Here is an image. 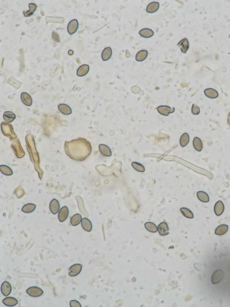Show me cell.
<instances>
[{"label":"cell","mask_w":230,"mask_h":307,"mask_svg":"<svg viewBox=\"0 0 230 307\" xmlns=\"http://www.w3.org/2000/svg\"><path fill=\"white\" fill-rule=\"evenodd\" d=\"M82 266L81 264H73L68 269V275L70 277H76L82 271Z\"/></svg>","instance_id":"obj_3"},{"label":"cell","mask_w":230,"mask_h":307,"mask_svg":"<svg viewBox=\"0 0 230 307\" xmlns=\"http://www.w3.org/2000/svg\"><path fill=\"white\" fill-rule=\"evenodd\" d=\"M177 46L180 47V50L183 53L186 54L189 48V43L187 38H183L177 44Z\"/></svg>","instance_id":"obj_9"},{"label":"cell","mask_w":230,"mask_h":307,"mask_svg":"<svg viewBox=\"0 0 230 307\" xmlns=\"http://www.w3.org/2000/svg\"><path fill=\"white\" fill-rule=\"evenodd\" d=\"M82 219V216L80 214H76L71 218L70 220L71 225L72 226H77L80 222H81Z\"/></svg>","instance_id":"obj_30"},{"label":"cell","mask_w":230,"mask_h":307,"mask_svg":"<svg viewBox=\"0 0 230 307\" xmlns=\"http://www.w3.org/2000/svg\"><path fill=\"white\" fill-rule=\"evenodd\" d=\"M132 167L133 168L134 170L139 172H144L145 171V166H143L142 164L139 162H132L131 163Z\"/></svg>","instance_id":"obj_34"},{"label":"cell","mask_w":230,"mask_h":307,"mask_svg":"<svg viewBox=\"0 0 230 307\" xmlns=\"http://www.w3.org/2000/svg\"><path fill=\"white\" fill-rule=\"evenodd\" d=\"M70 306L71 307H81V304L77 300H71L70 301Z\"/></svg>","instance_id":"obj_36"},{"label":"cell","mask_w":230,"mask_h":307,"mask_svg":"<svg viewBox=\"0 0 230 307\" xmlns=\"http://www.w3.org/2000/svg\"><path fill=\"white\" fill-rule=\"evenodd\" d=\"M79 27V23L77 19H73L68 23V32L70 35L75 34L77 32Z\"/></svg>","instance_id":"obj_4"},{"label":"cell","mask_w":230,"mask_h":307,"mask_svg":"<svg viewBox=\"0 0 230 307\" xmlns=\"http://www.w3.org/2000/svg\"><path fill=\"white\" fill-rule=\"evenodd\" d=\"M197 196L198 199L202 202L207 203L209 201V197L208 195L207 194V193H206L204 191H198L197 192Z\"/></svg>","instance_id":"obj_28"},{"label":"cell","mask_w":230,"mask_h":307,"mask_svg":"<svg viewBox=\"0 0 230 307\" xmlns=\"http://www.w3.org/2000/svg\"><path fill=\"white\" fill-rule=\"evenodd\" d=\"M193 147L195 148V149L198 151V152H200L203 149V142H202V141L201 140L200 138H199V137H195L193 141Z\"/></svg>","instance_id":"obj_24"},{"label":"cell","mask_w":230,"mask_h":307,"mask_svg":"<svg viewBox=\"0 0 230 307\" xmlns=\"http://www.w3.org/2000/svg\"><path fill=\"white\" fill-rule=\"evenodd\" d=\"M190 141V137L187 132H185L181 136L179 143L181 147H185L189 144Z\"/></svg>","instance_id":"obj_26"},{"label":"cell","mask_w":230,"mask_h":307,"mask_svg":"<svg viewBox=\"0 0 230 307\" xmlns=\"http://www.w3.org/2000/svg\"><path fill=\"white\" fill-rule=\"evenodd\" d=\"M0 171L2 172V174L6 175V176L13 175V171L11 170V168L9 166H5V165H1L0 166Z\"/></svg>","instance_id":"obj_33"},{"label":"cell","mask_w":230,"mask_h":307,"mask_svg":"<svg viewBox=\"0 0 230 307\" xmlns=\"http://www.w3.org/2000/svg\"><path fill=\"white\" fill-rule=\"evenodd\" d=\"M228 230V226L227 225H220L217 226L215 230V234L218 236H222L226 234Z\"/></svg>","instance_id":"obj_23"},{"label":"cell","mask_w":230,"mask_h":307,"mask_svg":"<svg viewBox=\"0 0 230 307\" xmlns=\"http://www.w3.org/2000/svg\"><path fill=\"white\" fill-rule=\"evenodd\" d=\"M205 95L210 99L217 98L219 96V94L217 90L213 88H207L204 90Z\"/></svg>","instance_id":"obj_20"},{"label":"cell","mask_w":230,"mask_h":307,"mask_svg":"<svg viewBox=\"0 0 230 307\" xmlns=\"http://www.w3.org/2000/svg\"><path fill=\"white\" fill-rule=\"evenodd\" d=\"M145 228L147 230L151 233H156L158 231V227L156 225L151 222H147L145 223Z\"/></svg>","instance_id":"obj_29"},{"label":"cell","mask_w":230,"mask_h":307,"mask_svg":"<svg viewBox=\"0 0 230 307\" xmlns=\"http://www.w3.org/2000/svg\"><path fill=\"white\" fill-rule=\"evenodd\" d=\"M89 71V66L88 65H82L77 69V74L79 77L86 76Z\"/></svg>","instance_id":"obj_14"},{"label":"cell","mask_w":230,"mask_h":307,"mask_svg":"<svg viewBox=\"0 0 230 307\" xmlns=\"http://www.w3.org/2000/svg\"><path fill=\"white\" fill-rule=\"evenodd\" d=\"M60 205L58 200L56 199H53L50 204V210L53 214H56L60 211Z\"/></svg>","instance_id":"obj_11"},{"label":"cell","mask_w":230,"mask_h":307,"mask_svg":"<svg viewBox=\"0 0 230 307\" xmlns=\"http://www.w3.org/2000/svg\"><path fill=\"white\" fill-rule=\"evenodd\" d=\"M21 100L22 102L26 106H31L32 104V99L30 94L27 92H22L21 94Z\"/></svg>","instance_id":"obj_13"},{"label":"cell","mask_w":230,"mask_h":307,"mask_svg":"<svg viewBox=\"0 0 230 307\" xmlns=\"http://www.w3.org/2000/svg\"><path fill=\"white\" fill-rule=\"evenodd\" d=\"M180 212L181 213L183 214V216H185V217L187 218L192 219L194 217V215H193V213L189 209H188L187 208H182L180 209Z\"/></svg>","instance_id":"obj_32"},{"label":"cell","mask_w":230,"mask_h":307,"mask_svg":"<svg viewBox=\"0 0 230 307\" xmlns=\"http://www.w3.org/2000/svg\"><path fill=\"white\" fill-rule=\"evenodd\" d=\"M26 292L32 297H39L43 294V290L37 286H31L28 288L26 290Z\"/></svg>","instance_id":"obj_1"},{"label":"cell","mask_w":230,"mask_h":307,"mask_svg":"<svg viewBox=\"0 0 230 307\" xmlns=\"http://www.w3.org/2000/svg\"><path fill=\"white\" fill-rule=\"evenodd\" d=\"M139 34L145 38H150L153 36L154 32L150 28H143L139 32Z\"/></svg>","instance_id":"obj_21"},{"label":"cell","mask_w":230,"mask_h":307,"mask_svg":"<svg viewBox=\"0 0 230 307\" xmlns=\"http://www.w3.org/2000/svg\"><path fill=\"white\" fill-rule=\"evenodd\" d=\"M224 210V206L222 200H219L214 206V212L217 216L222 215Z\"/></svg>","instance_id":"obj_10"},{"label":"cell","mask_w":230,"mask_h":307,"mask_svg":"<svg viewBox=\"0 0 230 307\" xmlns=\"http://www.w3.org/2000/svg\"><path fill=\"white\" fill-rule=\"evenodd\" d=\"M224 276V273L222 270H218L214 272L212 276V282L213 284H217L222 281Z\"/></svg>","instance_id":"obj_7"},{"label":"cell","mask_w":230,"mask_h":307,"mask_svg":"<svg viewBox=\"0 0 230 307\" xmlns=\"http://www.w3.org/2000/svg\"><path fill=\"white\" fill-rule=\"evenodd\" d=\"M16 119V115L11 111L5 112L4 114V120L7 123H10Z\"/></svg>","instance_id":"obj_27"},{"label":"cell","mask_w":230,"mask_h":307,"mask_svg":"<svg viewBox=\"0 0 230 307\" xmlns=\"http://www.w3.org/2000/svg\"><path fill=\"white\" fill-rule=\"evenodd\" d=\"M29 7H30V10H28L27 11L23 12V14H24V15L25 17H30V16H31L34 14L35 11H36V9L37 8V5L35 4L31 3V4H29Z\"/></svg>","instance_id":"obj_31"},{"label":"cell","mask_w":230,"mask_h":307,"mask_svg":"<svg viewBox=\"0 0 230 307\" xmlns=\"http://www.w3.org/2000/svg\"><path fill=\"white\" fill-rule=\"evenodd\" d=\"M36 206L34 204H27L23 206L22 211L25 213H31L33 212L36 209Z\"/></svg>","instance_id":"obj_25"},{"label":"cell","mask_w":230,"mask_h":307,"mask_svg":"<svg viewBox=\"0 0 230 307\" xmlns=\"http://www.w3.org/2000/svg\"><path fill=\"white\" fill-rule=\"evenodd\" d=\"M158 230L159 235L161 236H166L169 233V229L167 224L165 222H162L160 223L158 226Z\"/></svg>","instance_id":"obj_8"},{"label":"cell","mask_w":230,"mask_h":307,"mask_svg":"<svg viewBox=\"0 0 230 307\" xmlns=\"http://www.w3.org/2000/svg\"><path fill=\"white\" fill-rule=\"evenodd\" d=\"M2 303L5 305H6L7 307H14V306L16 305L18 302V300L17 299H16L14 297H8L5 298L2 300Z\"/></svg>","instance_id":"obj_18"},{"label":"cell","mask_w":230,"mask_h":307,"mask_svg":"<svg viewBox=\"0 0 230 307\" xmlns=\"http://www.w3.org/2000/svg\"><path fill=\"white\" fill-rule=\"evenodd\" d=\"M58 110L59 111L64 115H70L72 113V110L71 107L66 104H60L58 105Z\"/></svg>","instance_id":"obj_17"},{"label":"cell","mask_w":230,"mask_h":307,"mask_svg":"<svg viewBox=\"0 0 230 307\" xmlns=\"http://www.w3.org/2000/svg\"><path fill=\"white\" fill-rule=\"evenodd\" d=\"M68 213H69V211H68V208L67 206L62 207L61 209H60L59 213H58V217L59 221L61 222L64 221L68 217Z\"/></svg>","instance_id":"obj_5"},{"label":"cell","mask_w":230,"mask_h":307,"mask_svg":"<svg viewBox=\"0 0 230 307\" xmlns=\"http://www.w3.org/2000/svg\"><path fill=\"white\" fill-rule=\"evenodd\" d=\"M148 54H149V52L147 50H142L139 51L137 53L136 57H135L136 61L138 62H142V61H145L147 58Z\"/></svg>","instance_id":"obj_22"},{"label":"cell","mask_w":230,"mask_h":307,"mask_svg":"<svg viewBox=\"0 0 230 307\" xmlns=\"http://www.w3.org/2000/svg\"><path fill=\"white\" fill-rule=\"evenodd\" d=\"M1 293L5 297L8 296L10 294L12 291V286L10 284L8 281H4L1 285Z\"/></svg>","instance_id":"obj_6"},{"label":"cell","mask_w":230,"mask_h":307,"mask_svg":"<svg viewBox=\"0 0 230 307\" xmlns=\"http://www.w3.org/2000/svg\"><path fill=\"white\" fill-rule=\"evenodd\" d=\"M112 55V50L111 47H106L103 50L101 53L102 60L104 61H107L111 58Z\"/></svg>","instance_id":"obj_19"},{"label":"cell","mask_w":230,"mask_h":307,"mask_svg":"<svg viewBox=\"0 0 230 307\" xmlns=\"http://www.w3.org/2000/svg\"><path fill=\"white\" fill-rule=\"evenodd\" d=\"M159 8V3L158 2L154 1L150 3L149 4L147 5L146 11L147 12L150 13H153L158 11V9Z\"/></svg>","instance_id":"obj_16"},{"label":"cell","mask_w":230,"mask_h":307,"mask_svg":"<svg viewBox=\"0 0 230 307\" xmlns=\"http://www.w3.org/2000/svg\"><path fill=\"white\" fill-rule=\"evenodd\" d=\"M99 150L103 156L106 157H110L112 156V151L109 147L104 144H100L98 146Z\"/></svg>","instance_id":"obj_15"},{"label":"cell","mask_w":230,"mask_h":307,"mask_svg":"<svg viewBox=\"0 0 230 307\" xmlns=\"http://www.w3.org/2000/svg\"><path fill=\"white\" fill-rule=\"evenodd\" d=\"M200 112V110L199 107L196 104H193L192 107V113L193 115H199Z\"/></svg>","instance_id":"obj_35"},{"label":"cell","mask_w":230,"mask_h":307,"mask_svg":"<svg viewBox=\"0 0 230 307\" xmlns=\"http://www.w3.org/2000/svg\"><path fill=\"white\" fill-rule=\"evenodd\" d=\"M157 110L161 115L167 116L175 112V108H171L168 106H160L157 108Z\"/></svg>","instance_id":"obj_2"},{"label":"cell","mask_w":230,"mask_h":307,"mask_svg":"<svg viewBox=\"0 0 230 307\" xmlns=\"http://www.w3.org/2000/svg\"><path fill=\"white\" fill-rule=\"evenodd\" d=\"M81 226L84 230L88 232H91L93 228L92 222L90 221L88 218L85 217L83 218L82 219Z\"/></svg>","instance_id":"obj_12"}]
</instances>
